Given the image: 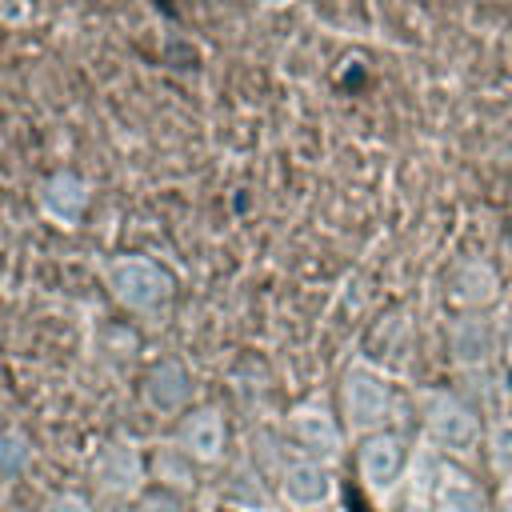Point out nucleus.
Wrapping results in <instances>:
<instances>
[{"mask_svg":"<svg viewBox=\"0 0 512 512\" xmlns=\"http://www.w3.org/2000/svg\"><path fill=\"white\" fill-rule=\"evenodd\" d=\"M340 412H344L348 432H356V436L384 432L388 412H392L388 380L372 364H352L344 372V380H340Z\"/></svg>","mask_w":512,"mask_h":512,"instance_id":"1","label":"nucleus"},{"mask_svg":"<svg viewBox=\"0 0 512 512\" xmlns=\"http://www.w3.org/2000/svg\"><path fill=\"white\" fill-rule=\"evenodd\" d=\"M424 432L436 452L468 456L480 444V416L452 392H436L424 404Z\"/></svg>","mask_w":512,"mask_h":512,"instance_id":"2","label":"nucleus"},{"mask_svg":"<svg viewBox=\"0 0 512 512\" xmlns=\"http://www.w3.org/2000/svg\"><path fill=\"white\" fill-rule=\"evenodd\" d=\"M356 468H360V480L368 488L372 500H392L396 488H404V472H408V460H404V440L396 432H372V436H360V448H356Z\"/></svg>","mask_w":512,"mask_h":512,"instance_id":"3","label":"nucleus"},{"mask_svg":"<svg viewBox=\"0 0 512 512\" xmlns=\"http://www.w3.org/2000/svg\"><path fill=\"white\" fill-rule=\"evenodd\" d=\"M276 492H280L284 508H292V512H320V508L336 504V472H332V464H320V460H308L296 452L288 464H280Z\"/></svg>","mask_w":512,"mask_h":512,"instance_id":"4","label":"nucleus"},{"mask_svg":"<svg viewBox=\"0 0 512 512\" xmlns=\"http://www.w3.org/2000/svg\"><path fill=\"white\" fill-rule=\"evenodd\" d=\"M108 288H112V296L124 304V308H132V312H152V308H160L164 300H168V276H164V268L156 264V260H144V256H120V260H112V268H108Z\"/></svg>","mask_w":512,"mask_h":512,"instance_id":"5","label":"nucleus"},{"mask_svg":"<svg viewBox=\"0 0 512 512\" xmlns=\"http://www.w3.org/2000/svg\"><path fill=\"white\" fill-rule=\"evenodd\" d=\"M288 428H292V440H296V452L300 456L320 460V464H336L340 460L344 432L336 428V416L324 404H300V408H292Z\"/></svg>","mask_w":512,"mask_h":512,"instance_id":"6","label":"nucleus"},{"mask_svg":"<svg viewBox=\"0 0 512 512\" xmlns=\"http://www.w3.org/2000/svg\"><path fill=\"white\" fill-rule=\"evenodd\" d=\"M92 476H96V488H100L104 496H112V500L140 496V488H144V456H140L132 444L116 440V444H108V448L96 456Z\"/></svg>","mask_w":512,"mask_h":512,"instance_id":"7","label":"nucleus"},{"mask_svg":"<svg viewBox=\"0 0 512 512\" xmlns=\"http://www.w3.org/2000/svg\"><path fill=\"white\" fill-rule=\"evenodd\" d=\"M448 352H452L456 368H464V372L488 368L492 356H496V328H492V320L480 316V312L456 316L452 328H448Z\"/></svg>","mask_w":512,"mask_h":512,"instance_id":"8","label":"nucleus"},{"mask_svg":"<svg viewBox=\"0 0 512 512\" xmlns=\"http://www.w3.org/2000/svg\"><path fill=\"white\" fill-rule=\"evenodd\" d=\"M224 440H228V428H224V416L216 408H192L184 420H180V440L176 448L192 460V464H216L224 456Z\"/></svg>","mask_w":512,"mask_h":512,"instance_id":"9","label":"nucleus"},{"mask_svg":"<svg viewBox=\"0 0 512 512\" xmlns=\"http://www.w3.org/2000/svg\"><path fill=\"white\" fill-rule=\"evenodd\" d=\"M192 388L196 384H192V376L180 360H164L144 376V400H148V408H156L164 416L184 412L188 400H192Z\"/></svg>","mask_w":512,"mask_h":512,"instance_id":"10","label":"nucleus"},{"mask_svg":"<svg viewBox=\"0 0 512 512\" xmlns=\"http://www.w3.org/2000/svg\"><path fill=\"white\" fill-rule=\"evenodd\" d=\"M436 512H488L484 488L456 464H440L436 476Z\"/></svg>","mask_w":512,"mask_h":512,"instance_id":"11","label":"nucleus"},{"mask_svg":"<svg viewBox=\"0 0 512 512\" xmlns=\"http://www.w3.org/2000/svg\"><path fill=\"white\" fill-rule=\"evenodd\" d=\"M436 476H440V460L428 444L416 452V460L404 472V512H436Z\"/></svg>","mask_w":512,"mask_h":512,"instance_id":"12","label":"nucleus"},{"mask_svg":"<svg viewBox=\"0 0 512 512\" xmlns=\"http://www.w3.org/2000/svg\"><path fill=\"white\" fill-rule=\"evenodd\" d=\"M496 292H500V280L484 260H468L452 280V300L464 308H484L496 300Z\"/></svg>","mask_w":512,"mask_h":512,"instance_id":"13","label":"nucleus"},{"mask_svg":"<svg viewBox=\"0 0 512 512\" xmlns=\"http://www.w3.org/2000/svg\"><path fill=\"white\" fill-rule=\"evenodd\" d=\"M44 212L56 220V224H72L80 212H84V184L72 180V176H56L44 184Z\"/></svg>","mask_w":512,"mask_h":512,"instance_id":"14","label":"nucleus"},{"mask_svg":"<svg viewBox=\"0 0 512 512\" xmlns=\"http://www.w3.org/2000/svg\"><path fill=\"white\" fill-rule=\"evenodd\" d=\"M488 464L500 476V484L512 488V416H504L488 428Z\"/></svg>","mask_w":512,"mask_h":512,"instance_id":"15","label":"nucleus"},{"mask_svg":"<svg viewBox=\"0 0 512 512\" xmlns=\"http://www.w3.org/2000/svg\"><path fill=\"white\" fill-rule=\"evenodd\" d=\"M228 500H232L236 512H272V500H268L264 480H256V476H248V472L228 484Z\"/></svg>","mask_w":512,"mask_h":512,"instance_id":"16","label":"nucleus"},{"mask_svg":"<svg viewBox=\"0 0 512 512\" xmlns=\"http://www.w3.org/2000/svg\"><path fill=\"white\" fill-rule=\"evenodd\" d=\"M156 476L172 488H192V460L180 448H160L156 452Z\"/></svg>","mask_w":512,"mask_h":512,"instance_id":"17","label":"nucleus"},{"mask_svg":"<svg viewBox=\"0 0 512 512\" xmlns=\"http://www.w3.org/2000/svg\"><path fill=\"white\" fill-rule=\"evenodd\" d=\"M28 440L20 436V432H8V436H0V472L4 476H16V472H24L28 468Z\"/></svg>","mask_w":512,"mask_h":512,"instance_id":"18","label":"nucleus"},{"mask_svg":"<svg viewBox=\"0 0 512 512\" xmlns=\"http://www.w3.org/2000/svg\"><path fill=\"white\" fill-rule=\"evenodd\" d=\"M136 512H184V504L176 496H168V492H144Z\"/></svg>","mask_w":512,"mask_h":512,"instance_id":"19","label":"nucleus"},{"mask_svg":"<svg viewBox=\"0 0 512 512\" xmlns=\"http://www.w3.org/2000/svg\"><path fill=\"white\" fill-rule=\"evenodd\" d=\"M44 512H92V508H88V500L76 496V492H56Z\"/></svg>","mask_w":512,"mask_h":512,"instance_id":"20","label":"nucleus"},{"mask_svg":"<svg viewBox=\"0 0 512 512\" xmlns=\"http://www.w3.org/2000/svg\"><path fill=\"white\" fill-rule=\"evenodd\" d=\"M500 508H504V512H512V488H504V492H500Z\"/></svg>","mask_w":512,"mask_h":512,"instance_id":"21","label":"nucleus"},{"mask_svg":"<svg viewBox=\"0 0 512 512\" xmlns=\"http://www.w3.org/2000/svg\"><path fill=\"white\" fill-rule=\"evenodd\" d=\"M320 512H344V508H340V504H328V508H320Z\"/></svg>","mask_w":512,"mask_h":512,"instance_id":"22","label":"nucleus"},{"mask_svg":"<svg viewBox=\"0 0 512 512\" xmlns=\"http://www.w3.org/2000/svg\"><path fill=\"white\" fill-rule=\"evenodd\" d=\"M112 512H136V508H112Z\"/></svg>","mask_w":512,"mask_h":512,"instance_id":"23","label":"nucleus"},{"mask_svg":"<svg viewBox=\"0 0 512 512\" xmlns=\"http://www.w3.org/2000/svg\"><path fill=\"white\" fill-rule=\"evenodd\" d=\"M508 252H512V232H508Z\"/></svg>","mask_w":512,"mask_h":512,"instance_id":"24","label":"nucleus"}]
</instances>
